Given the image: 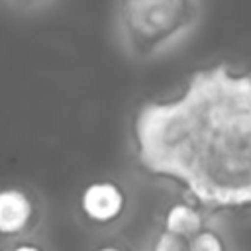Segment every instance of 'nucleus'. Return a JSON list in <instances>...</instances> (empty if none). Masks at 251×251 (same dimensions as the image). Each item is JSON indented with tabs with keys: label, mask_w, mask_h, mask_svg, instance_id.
<instances>
[{
	"label": "nucleus",
	"mask_w": 251,
	"mask_h": 251,
	"mask_svg": "<svg viewBox=\"0 0 251 251\" xmlns=\"http://www.w3.org/2000/svg\"><path fill=\"white\" fill-rule=\"evenodd\" d=\"M133 137L143 169L202 206H251V73L226 63L192 73L180 96L135 112Z\"/></svg>",
	"instance_id": "f257e3e1"
},
{
	"label": "nucleus",
	"mask_w": 251,
	"mask_h": 251,
	"mask_svg": "<svg viewBox=\"0 0 251 251\" xmlns=\"http://www.w3.org/2000/svg\"><path fill=\"white\" fill-rule=\"evenodd\" d=\"M198 0H124L122 25L133 51L155 53L194 24Z\"/></svg>",
	"instance_id": "f03ea898"
},
{
	"label": "nucleus",
	"mask_w": 251,
	"mask_h": 251,
	"mask_svg": "<svg viewBox=\"0 0 251 251\" xmlns=\"http://www.w3.org/2000/svg\"><path fill=\"white\" fill-rule=\"evenodd\" d=\"M80 206H82V212L90 220L110 222L120 216L124 208V194L114 182H108V180L92 182L82 192Z\"/></svg>",
	"instance_id": "7ed1b4c3"
},
{
	"label": "nucleus",
	"mask_w": 251,
	"mask_h": 251,
	"mask_svg": "<svg viewBox=\"0 0 251 251\" xmlns=\"http://www.w3.org/2000/svg\"><path fill=\"white\" fill-rule=\"evenodd\" d=\"M33 214L31 200L18 188L0 190V233H18Z\"/></svg>",
	"instance_id": "20e7f679"
},
{
	"label": "nucleus",
	"mask_w": 251,
	"mask_h": 251,
	"mask_svg": "<svg viewBox=\"0 0 251 251\" xmlns=\"http://www.w3.org/2000/svg\"><path fill=\"white\" fill-rule=\"evenodd\" d=\"M202 220L198 216V212L186 204H175L165 218V227L171 233L182 235L186 239H190L192 235H196L200 231Z\"/></svg>",
	"instance_id": "39448f33"
},
{
	"label": "nucleus",
	"mask_w": 251,
	"mask_h": 251,
	"mask_svg": "<svg viewBox=\"0 0 251 251\" xmlns=\"http://www.w3.org/2000/svg\"><path fill=\"white\" fill-rule=\"evenodd\" d=\"M190 251H224L220 237L212 231H198L188 241Z\"/></svg>",
	"instance_id": "423d86ee"
},
{
	"label": "nucleus",
	"mask_w": 251,
	"mask_h": 251,
	"mask_svg": "<svg viewBox=\"0 0 251 251\" xmlns=\"http://www.w3.org/2000/svg\"><path fill=\"white\" fill-rule=\"evenodd\" d=\"M153 251H190V247H188V239L186 237L176 235V233H171V231L165 229L159 235Z\"/></svg>",
	"instance_id": "0eeeda50"
},
{
	"label": "nucleus",
	"mask_w": 251,
	"mask_h": 251,
	"mask_svg": "<svg viewBox=\"0 0 251 251\" xmlns=\"http://www.w3.org/2000/svg\"><path fill=\"white\" fill-rule=\"evenodd\" d=\"M14 251H41V249H37V247H33V245H20V247H16Z\"/></svg>",
	"instance_id": "6e6552de"
},
{
	"label": "nucleus",
	"mask_w": 251,
	"mask_h": 251,
	"mask_svg": "<svg viewBox=\"0 0 251 251\" xmlns=\"http://www.w3.org/2000/svg\"><path fill=\"white\" fill-rule=\"evenodd\" d=\"M98 251H120V249H116V247H102V249H98Z\"/></svg>",
	"instance_id": "1a4fd4ad"
}]
</instances>
